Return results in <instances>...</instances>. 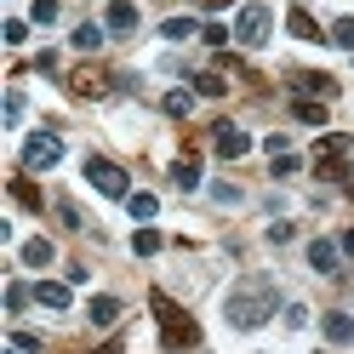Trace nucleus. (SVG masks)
I'll return each mask as SVG.
<instances>
[{"instance_id":"obj_1","label":"nucleus","mask_w":354,"mask_h":354,"mask_svg":"<svg viewBox=\"0 0 354 354\" xmlns=\"http://www.w3.org/2000/svg\"><path fill=\"white\" fill-rule=\"evenodd\" d=\"M280 308V286H274V274H240L234 286H229V326L234 331H257L263 320H269Z\"/></svg>"},{"instance_id":"obj_2","label":"nucleus","mask_w":354,"mask_h":354,"mask_svg":"<svg viewBox=\"0 0 354 354\" xmlns=\"http://www.w3.org/2000/svg\"><path fill=\"white\" fill-rule=\"evenodd\" d=\"M149 308H154V320H160V348H194L201 343V326H194V315H183L166 292H149Z\"/></svg>"},{"instance_id":"obj_3","label":"nucleus","mask_w":354,"mask_h":354,"mask_svg":"<svg viewBox=\"0 0 354 354\" xmlns=\"http://www.w3.org/2000/svg\"><path fill=\"white\" fill-rule=\"evenodd\" d=\"M348 154H354V143H348V131H326V138H320V149H315V171L326 177V183H331V177H348Z\"/></svg>"},{"instance_id":"obj_4","label":"nucleus","mask_w":354,"mask_h":354,"mask_svg":"<svg viewBox=\"0 0 354 354\" xmlns=\"http://www.w3.org/2000/svg\"><path fill=\"white\" fill-rule=\"evenodd\" d=\"M86 183H92L97 194H109V201H126V194H131L126 171L115 160H103V154H86Z\"/></svg>"},{"instance_id":"obj_5","label":"nucleus","mask_w":354,"mask_h":354,"mask_svg":"<svg viewBox=\"0 0 354 354\" xmlns=\"http://www.w3.org/2000/svg\"><path fill=\"white\" fill-rule=\"evenodd\" d=\"M269 29H274V12L263 6V0L240 6V17H234V40H240V46H263V40H269Z\"/></svg>"},{"instance_id":"obj_6","label":"nucleus","mask_w":354,"mask_h":354,"mask_svg":"<svg viewBox=\"0 0 354 354\" xmlns=\"http://www.w3.org/2000/svg\"><path fill=\"white\" fill-rule=\"evenodd\" d=\"M63 160V138H57V131H35V138L24 143V166L29 171H52Z\"/></svg>"},{"instance_id":"obj_7","label":"nucleus","mask_w":354,"mask_h":354,"mask_svg":"<svg viewBox=\"0 0 354 354\" xmlns=\"http://www.w3.org/2000/svg\"><path fill=\"white\" fill-rule=\"evenodd\" d=\"M212 149L223 154V160H246V149H252V138H246V131H240L234 120H217V126H212Z\"/></svg>"},{"instance_id":"obj_8","label":"nucleus","mask_w":354,"mask_h":354,"mask_svg":"<svg viewBox=\"0 0 354 354\" xmlns=\"http://www.w3.org/2000/svg\"><path fill=\"white\" fill-rule=\"evenodd\" d=\"M286 80H292V92H303V97H337V80H331V75H315V69H292V75H286Z\"/></svg>"},{"instance_id":"obj_9","label":"nucleus","mask_w":354,"mask_h":354,"mask_svg":"<svg viewBox=\"0 0 354 354\" xmlns=\"http://www.w3.org/2000/svg\"><path fill=\"white\" fill-rule=\"evenodd\" d=\"M69 92H75V97H103V92H109V75L86 63V69H75V75H69Z\"/></svg>"},{"instance_id":"obj_10","label":"nucleus","mask_w":354,"mask_h":354,"mask_svg":"<svg viewBox=\"0 0 354 354\" xmlns=\"http://www.w3.org/2000/svg\"><path fill=\"white\" fill-rule=\"evenodd\" d=\"M337 257H343V246H331V240H308V269H315V274H337Z\"/></svg>"},{"instance_id":"obj_11","label":"nucleus","mask_w":354,"mask_h":354,"mask_svg":"<svg viewBox=\"0 0 354 354\" xmlns=\"http://www.w3.org/2000/svg\"><path fill=\"white\" fill-rule=\"evenodd\" d=\"M35 303L52 308V315H63V308H69V286H63V280H40L35 286Z\"/></svg>"},{"instance_id":"obj_12","label":"nucleus","mask_w":354,"mask_h":354,"mask_svg":"<svg viewBox=\"0 0 354 354\" xmlns=\"http://www.w3.org/2000/svg\"><path fill=\"white\" fill-rule=\"evenodd\" d=\"M320 326H326V343H337V348H348V343H354V315H337V308H331Z\"/></svg>"},{"instance_id":"obj_13","label":"nucleus","mask_w":354,"mask_h":354,"mask_svg":"<svg viewBox=\"0 0 354 354\" xmlns=\"http://www.w3.org/2000/svg\"><path fill=\"white\" fill-rule=\"evenodd\" d=\"M103 24L115 29V35H131V29H138V6H131V0H109V17H103Z\"/></svg>"},{"instance_id":"obj_14","label":"nucleus","mask_w":354,"mask_h":354,"mask_svg":"<svg viewBox=\"0 0 354 354\" xmlns=\"http://www.w3.org/2000/svg\"><path fill=\"white\" fill-rule=\"evenodd\" d=\"M286 29H292L297 40H315V46H320V40H326V35H320V24H315V17H308L303 6H292V12H286Z\"/></svg>"},{"instance_id":"obj_15","label":"nucleus","mask_w":354,"mask_h":354,"mask_svg":"<svg viewBox=\"0 0 354 354\" xmlns=\"http://www.w3.org/2000/svg\"><path fill=\"white\" fill-rule=\"evenodd\" d=\"M86 320H92L97 331H109L120 320V297H92V308H86Z\"/></svg>"},{"instance_id":"obj_16","label":"nucleus","mask_w":354,"mask_h":354,"mask_svg":"<svg viewBox=\"0 0 354 354\" xmlns=\"http://www.w3.org/2000/svg\"><path fill=\"white\" fill-rule=\"evenodd\" d=\"M17 257H24V269H46V263L57 257V246H52V240H29V246L17 252Z\"/></svg>"},{"instance_id":"obj_17","label":"nucleus","mask_w":354,"mask_h":354,"mask_svg":"<svg viewBox=\"0 0 354 354\" xmlns=\"http://www.w3.org/2000/svg\"><path fill=\"white\" fill-rule=\"evenodd\" d=\"M292 115H297L303 126H320V131H326V103H320V97H297Z\"/></svg>"},{"instance_id":"obj_18","label":"nucleus","mask_w":354,"mask_h":354,"mask_svg":"<svg viewBox=\"0 0 354 354\" xmlns=\"http://www.w3.org/2000/svg\"><path fill=\"white\" fill-rule=\"evenodd\" d=\"M326 46H337V52H354V17H337V24L326 29Z\"/></svg>"},{"instance_id":"obj_19","label":"nucleus","mask_w":354,"mask_h":354,"mask_svg":"<svg viewBox=\"0 0 354 354\" xmlns=\"http://www.w3.org/2000/svg\"><path fill=\"white\" fill-rule=\"evenodd\" d=\"M194 92H201V97H223V92H229V80L217 75V69H201V75H194Z\"/></svg>"},{"instance_id":"obj_20","label":"nucleus","mask_w":354,"mask_h":354,"mask_svg":"<svg viewBox=\"0 0 354 354\" xmlns=\"http://www.w3.org/2000/svg\"><path fill=\"white\" fill-rule=\"evenodd\" d=\"M103 35H109V24H80V29H75V46H80V52H97Z\"/></svg>"},{"instance_id":"obj_21","label":"nucleus","mask_w":354,"mask_h":354,"mask_svg":"<svg viewBox=\"0 0 354 354\" xmlns=\"http://www.w3.org/2000/svg\"><path fill=\"white\" fill-rule=\"evenodd\" d=\"M171 183L177 189H201V160H177L171 166Z\"/></svg>"},{"instance_id":"obj_22","label":"nucleus","mask_w":354,"mask_h":354,"mask_svg":"<svg viewBox=\"0 0 354 354\" xmlns=\"http://www.w3.org/2000/svg\"><path fill=\"white\" fill-rule=\"evenodd\" d=\"M12 201H17V206H29V212H40V189L29 183V177H12Z\"/></svg>"},{"instance_id":"obj_23","label":"nucleus","mask_w":354,"mask_h":354,"mask_svg":"<svg viewBox=\"0 0 354 354\" xmlns=\"http://www.w3.org/2000/svg\"><path fill=\"white\" fill-rule=\"evenodd\" d=\"M160 246H166V240H160V229H138V234H131V252H138V257H154Z\"/></svg>"},{"instance_id":"obj_24","label":"nucleus","mask_w":354,"mask_h":354,"mask_svg":"<svg viewBox=\"0 0 354 354\" xmlns=\"http://www.w3.org/2000/svg\"><path fill=\"white\" fill-rule=\"evenodd\" d=\"M126 212L138 217V223H149V217L160 212V201H154V194H126Z\"/></svg>"},{"instance_id":"obj_25","label":"nucleus","mask_w":354,"mask_h":354,"mask_svg":"<svg viewBox=\"0 0 354 354\" xmlns=\"http://www.w3.org/2000/svg\"><path fill=\"white\" fill-rule=\"evenodd\" d=\"M189 35H201L194 17H166V24H160V40H189Z\"/></svg>"},{"instance_id":"obj_26","label":"nucleus","mask_w":354,"mask_h":354,"mask_svg":"<svg viewBox=\"0 0 354 354\" xmlns=\"http://www.w3.org/2000/svg\"><path fill=\"white\" fill-rule=\"evenodd\" d=\"M160 109H166L171 120H183L189 109H194V92H166V97H160Z\"/></svg>"},{"instance_id":"obj_27","label":"nucleus","mask_w":354,"mask_h":354,"mask_svg":"<svg viewBox=\"0 0 354 354\" xmlns=\"http://www.w3.org/2000/svg\"><path fill=\"white\" fill-rule=\"evenodd\" d=\"M57 223H63V229H86V217H80V206H69V201H57Z\"/></svg>"},{"instance_id":"obj_28","label":"nucleus","mask_w":354,"mask_h":354,"mask_svg":"<svg viewBox=\"0 0 354 354\" xmlns=\"http://www.w3.org/2000/svg\"><path fill=\"white\" fill-rule=\"evenodd\" d=\"M201 40H206V46H229V40H234V35H229L223 24H201Z\"/></svg>"},{"instance_id":"obj_29","label":"nucleus","mask_w":354,"mask_h":354,"mask_svg":"<svg viewBox=\"0 0 354 354\" xmlns=\"http://www.w3.org/2000/svg\"><path fill=\"white\" fill-rule=\"evenodd\" d=\"M29 17H35V24H57V0H35Z\"/></svg>"},{"instance_id":"obj_30","label":"nucleus","mask_w":354,"mask_h":354,"mask_svg":"<svg viewBox=\"0 0 354 354\" xmlns=\"http://www.w3.org/2000/svg\"><path fill=\"white\" fill-rule=\"evenodd\" d=\"M24 40H29V24L24 17H6V46H24Z\"/></svg>"},{"instance_id":"obj_31","label":"nucleus","mask_w":354,"mask_h":354,"mask_svg":"<svg viewBox=\"0 0 354 354\" xmlns=\"http://www.w3.org/2000/svg\"><path fill=\"white\" fill-rule=\"evenodd\" d=\"M29 297H35V292H29V286H17V280H12V286H6V308H12V315H17V308H24V303H29Z\"/></svg>"},{"instance_id":"obj_32","label":"nucleus","mask_w":354,"mask_h":354,"mask_svg":"<svg viewBox=\"0 0 354 354\" xmlns=\"http://www.w3.org/2000/svg\"><path fill=\"white\" fill-rule=\"evenodd\" d=\"M24 109H29V103H24V92H6V126L24 120Z\"/></svg>"},{"instance_id":"obj_33","label":"nucleus","mask_w":354,"mask_h":354,"mask_svg":"<svg viewBox=\"0 0 354 354\" xmlns=\"http://www.w3.org/2000/svg\"><path fill=\"white\" fill-rule=\"evenodd\" d=\"M263 149H269V160H274V154H292V143H286V131H269V138H263Z\"/></svg>"},{"instance_id":"obj_34","label":"nucleus","mask_w":354,"mask_h":354,"mask_svg":"<svg viewBox=\"0 0 354 354\" xmlns=\"http://www.w3.org/2000/svg\"><path fill=\"white\" fill-rule=\"evenodd\" d=\"M12 348H24V354H40V337H35V331H12Z\"/></svg>"},{"instance_id":"obj_35","label":"nucleus","mask_w":354,"mask_h":354,"mask_svg":"<svg viewBox=\"0 0 354 354\" xmlns=\"http://www.w3.org/2000/svg\"><path fill=\"white\" fill-rule=\"evenodd\" d=\"M292 234H297L292 223H269V240H274V246H286V240H292Z\"/></svg>"},{"instance_id":"obj_36","label":"nucleus","mask_w":354,"mask_h":354,"mask_svg":"<svg viewBox=\"0 0 354 354\" xmlns=\"http://www.w3.org/2000/svg\"><path fill=\"white\" fill-rule=\"evenodd\" d=\"M120 348H126L120 337H109V343H103V348H92V354H120Z\"/></svg>"},{"instance_id":"obj_37","label":"nucleus","mask_w":354,"mask_h":354,"mask_svg":"<svg viewBox=\"0 0 354 354\" xmlns=\"http://www.w3.org/2000/svg\"><path fill=\"white\" fill-rule=\"evenodd\" d=\"M201 6H206V12H223V6H229V0H201Z\"/></svg>"},{"instance_id":"obj_38","label":"nucleus","mask_w":354,"mask_h":354,"mask_svg":"<svg viewBox=\"0 0 354 354\" xmlns=\"http://www.w3.org/2000/svg\"><path fill=\"white\" fill-rule=\"evenodd\" d=\"M343 252H348V257H354V229H348V234H343Z\"/></svg>"},{"instance_id":"obj_39","label":"nucleus","mask_w":354,"mask_h":354,"mask_svg":"<svg viewBox=\"0 0 354 354\" xmlns=\"http://www.w3.org/2000/svg\"><path fill=\"white\" fill-rule=\"evenodd\" d=\"M348 201H354V183H348Z\"/></svg>"},{"instance_id":"obj_40","label":"nucleus","mask_w":354,"mask_h":354,"mask_svg":"<svg viewBox=\"0 0 354 354\" xmlns=\"http://www.w3.org/2000/svg\"><path fill=\"white\" fill-rule=\"evenodd\" d=\"M6 354H24V348H6Z\"/></svg>"}]
</instances>
